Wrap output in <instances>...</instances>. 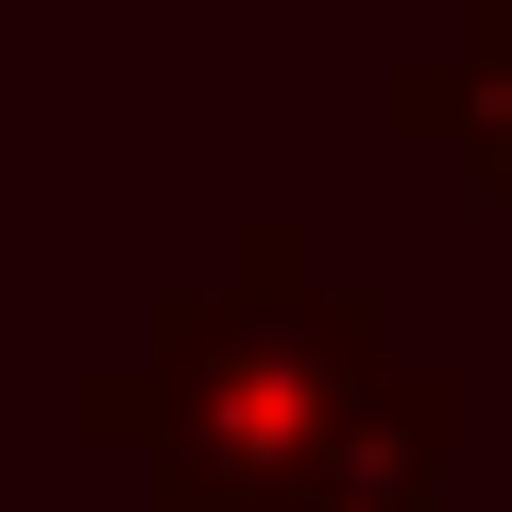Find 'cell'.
<instances>
[{"label":"cell","mask_w":512,"mask_h":512,"mask_svg":"<svg viewBox=\"0 0 512 512\" xmlns=\"http://www.w3.org/2000/svg\"><path fill=\"white\" fill-rule=\"evenodd\" d=\"M393 359L376 291H325L308 222H239L222 291H171L137 325V359L86 376V427L154 478V512H256L325 427L342 393Z\"/></svg>","instance_id":"obj_1"},{"label":"cell","mask_w":512,"mask_h":512,"mask_svg":"<svg viewBox=\"0 0 512 512\" xmlns=\"http://www.w3.org/2000/svg\"><path fill=\"white\" fill-rule=\"evenodd\" d=\"M444 461H461V376L393 342V359L342 393V427L256 495V512H444Z\"/></svg>","instance_id":"obj_2"},{"label":"cell","mask_w":512,"mask_h":512,"mask_svg":"<svg viewBox=\"0 0 512 512\" xmlns=\"http://www.w3.org/2000/svg\"><path fill=\"white\" fill-rule=\"evenodd\" d=\"M393 137L461 154V188L512 222V0H461V35L427 69H393Z\"/></svg>","instance_id":"obj_3"}]
</instances>
